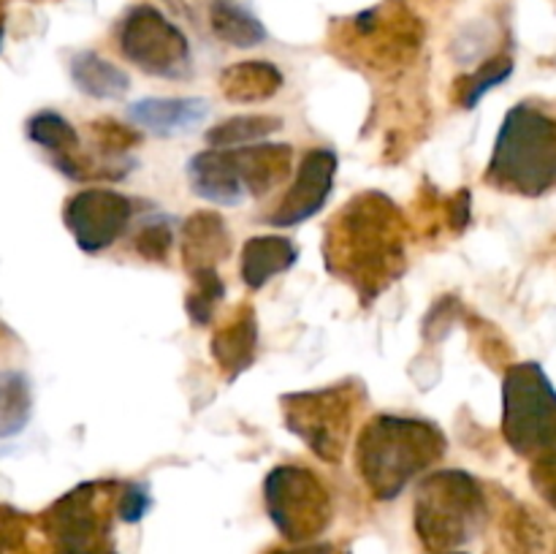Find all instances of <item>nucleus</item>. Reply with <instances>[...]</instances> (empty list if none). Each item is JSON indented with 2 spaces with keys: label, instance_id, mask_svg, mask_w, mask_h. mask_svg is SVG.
<instances>
[{
  "label": "nucleus",
  "instance_id": "1",
  "mask_svg": "<svg viewBox=\"0 0 556 554\" xmlns=\"http://www.w3.org/2000/svg\"><path fill=\"white\" fill-rule=\"evenodd\" d=\"M438 424L410 416H375L356 443L358 476L378 500H396L407 483L445 454Z\"/></svg>",
  "mask_w": 556,
  "mask_h": 554
},
{
  "label": "nucleus",
  "instance_id": "2",
  "mask_svg": "<svg viewBox=\"0 0 556 554\" xmlns=\"http://www.w3.org/2000/svg\"><path fill=\"white\" fill-rule=\"evenodd\" d=\"M486 182L505 193H548L556 182V123L546 109L521 101L505 114L494 141Z\"/></svg>",
  "mask_w": 556,
  "mask_h": 554
},
{
  "label": "nucleus",
  "instance_id": "3",
  "mask_svg": "<svg viewBox=\"0 0 556 554\" xmlns=\"http://www.w3.org/2000/svg\"><path fill=\"white\" fill-rule=\"evenodd\" d=\"M416 532L429 552H454L472 541L486 521L481 483L465 470H440L421 481L416 494Z\"/></svg>",
  "mask_w": 556,
  "mask_h": 554
},
{
  "label": "nucleus",
  "instance_id": "4",
  "mask_svg": "<svg viewBox=\"0 0 556 554\" xmlns=\"http://www.w3.org/2000/svg\"><path fill=\"white\" fill-rule=\"evenodd\" d=\"M396 206L389 196L364 193L348 204L342 215V272H353L367 286L375 280V293L394 280L402 264V242L396 231Z\"/></svg>",
  "mask_w": 556,
  "mask_h": 554
},
{
  "label": "nucleus",
  "instance_id": "5",
  "mask_svg": "<svg viewBox=\"0 0 556 554\" xmlns=\"http://www.w3.org/2000/svg\"><path fill=\"white\" fill-rule=\"evenodd\" d=\"M556 394L552 378L538 362H521L503 380V435L521 456H546L554 451Z\"/></svg>",
  "mask_w": 556,
  "mask_h": 554
},
{
  "label": "nucleus",
  "instance_id": "6",
  "mask_svg": "<svg viewBox=\"0 0 556 554\" xmlns=\"http://www.w3.org/2000/svg\"><path fill=\"white\" fill-rule=\"evenodd\" d=\"M264 500L271 525L293 543L313 541L331 521L329 492L324 481L307 467H271L264 481Z\"/></svg>",
  "mask_w": 556,
  "mask_h": 554
},
{
  "label": "nucleus",
  "instance_id": "7",
  "mask_svg": "<svg viewBox=\"0 0 556 554\" xmlns=\"http://www.w3.org/2000/svg\"><path fill=\"white\" fill-rule=\"evenodd\" d=\"M117 47L125 60L157 79H182L190 71L188 36L155 5H134L117 27Z\"/></svg>",
  "mask_w": 556,
  "mask_h": 554
},
{
  "label": "nucleus",
  "instance_id": "8",
  "mask_svg": "<svg viewBox=\"0 0 556 554\" xmlns=\"http://www.w3.org/2000/svg\"><path fill=\"white\" fill-rule=\"evenodd\" d=\"M282 413L293 435L304 440L326 462H340L351 432V394L342 386L320 391H299L282 396Z\"/></svg>",
  "mask_w": 556,
  "mask_h": 554
},
{
  "label": "nucleus",
  "instance_id": "9",
  "mask_svg": "<svg viewBox=\"0 0 556 554\" xmlns=\"http://www.w3.org/2000/svg\"><path fill=\"white\" fill-rule=\"evenodd\" d=\"M134 217L128 196L109 188H87L71 196L63 206V223L76 248L87 255L112 248Z\"/></svg>",
  "mask_w": 556,
  "mask_h": 554
},
{
  "label": "nucleus",
  "instance_id": "10",
  "mask_svg": "<svg viewBox=\"0 0 556 554\" xmlns=\"http://www.w3.org/2000/svg\"><path fill=\"white\" fill-rule=\"evenodd\" d=\"M337 168H340V155L331 147L309 150L299 163L291 188L282 196L277 210L266 217V223H271L275 228H293L318 215L326 201L331 199Z\"/></svg>",
  "mask_w": 556,
  "mask_h": 554
},
{
  "label": "nucleus",
  "instance_id": "11",
  "mask_svg": "<svg viewBox=\"0 0 556 554\" xmlns=\"http://www.w3.org/2000/svg\"><path fill=\"white\" fill-rule=\"evenodd\" d=\"M210 117V101L199 96L190 98H163L150 96L139 98L128 106V119L136 128L147 130L161 139L190 134Z\"/></svg>",
  "mask_w": 556,
  "mask_h": 554
},
{
  "label": "nucleus",
  "instance_id": "12",
  "mask_svg": "<svg viewBox=\"0 0 556 554\" xmlns=\"http://www.w3.org/2000/svg\"><path fill=\"white\" fill-rule=\"evenodd\" d=\"M188 182L199 199L217 206H239L248 199L228 150L195 152L188 161Z\"/></svg>",
  "mask_w": 556,
  "mask_h": 554
},
{
  "label": "nucleus",
  "instance_id": "13",
  "mask_svg": "<svg viewBox=\"0 0 556 554\" xmlns=\"http://www.w3.org/2000/svg\"><path fill=\"white\" fill-rule=\"evenodd\" d=\"M239 179H242L248 196H266L275 190L282 179L291 174L293 147L271 144V141H255V144L228 150Z\"/></svg>",
  "mask_w": 556,
  "mask_h": 554
},
{
  "label": "nucleus",
  "instance_id": "14",
  "mask_svg": "<svg viewBox=\"0 0 556 554\" xmlns=\"http://www.w3.org/2000/svg\"><path fill=\"white\" fill-rule=\"evenodd\" d=\"M231 231L220 212L201 210L190 215L182 226V255L190 272L215 266L231 255Z\"/></svg>",
  "mask_w": 556,
  "mask_h": 554
},
{
  "label": "nucleus",
  "instance_id": "15",
  "mask_svg": "<svg viewBox=\"0 0 556 554\" xmlns=\"http://www.w3.org/2000/svg\"><path fill=\"white\" fill-rule=\"evenodd\" d=\"M299 261V248L282 234H264L244 242L242 248V280L244 286L261 291L277 275L291 269Z\"/></svg>",
  "mask_w": 556,
  "mask_h": 554
},
{
  "label": "nucleus",
  "instance_id": "16",
  "mask_svg": "<svg viewBox=\"0 0 556 554\" xmlns=\"http://www.w3.org/2000/svg\"><path fill=\"white\" fill-rule=\"evenodd\" d=\"M258 351V320L253 310H242L231 324L215 331L212 337V356L220 364L226 380H237L255 364Z\"/></svg>",
  "mask_w": 556,
  "mask_h": 554
},
{
  "label": "nucleus",
  "instance_id": "17",
  "mask_svg": "<svg viewBox=\"0 0 556 554\" xmlns=\"http://www.w3.org/2000/svg\"><path fill=\"white\" fill-rule=\"evenodd\" d=\"M286 85V76L277 65L266 63V60H242L228 68L220 71V87L223 98L233 103H258L269 101Z\"/></svg>",
  "mask_w": 556,
  "mask_h": 554
},
{
  "label": "nucleus",
  "instance_id": "18",
  "mask_svg": "<svg viewBox=\"0 0 556 554\" xmlns=\"http://www.w3.org/2000/svg\"><path fill=\"white\" fill-rule=\"evenodd\" d=\"M68 71L76 90L85 92L87 98H96V101H119L130 90V76L92 49L76 52L71 58Z\"/></svg>",
  "mask_w": 556,
  "mask_h": 554
},
{
  "label": "nucleus",
  "instance_id": "19",
  "mask_svg": "<svg viewBox=\"0 0 556 554\" xmlns=\"http://www.w3.org/2000/svg\"><path fill=\"white\" fill-rule=\"evenodd\" d=\"M210 25L212 33L228 47L253 49L266 41L264 22L239 0H212Z\"/></svg>",
  "mask_w": 556,
  "mask_h": 554
},
{
  "label": "nucleus",
  "instance_id": "20",
  "mask_svg": "<svg viewBox=\"0 0 556 554\" xmlns=\"http://www.w3.org/2000/svg\"><path fill=\"white\" fill-rule=\"evenodd\" d=\"M280 128L282 117H271V114H237V117L212 125L204 134V139L210 150H237V147L266 141Z\"/></svg>",
  "mask_w": 556,
  "mask_h": 554
},
{
  "label": "nucleus",
  "instance_id": "21",
  "mask_svg": "<svg viewBox=\"0 0 556 554\" xmlns=\"http://www.w3.org/2000/svg\"><path fill=\"white\" fill-rule=\"evenodd\" d=\"M33 418L30 378L20 369L0 373V440L16 438Z\"/></svg>",
  "mask_w": 556,
  "mask_h": 554
},
{
  "label": "nucleus",
  "instance_id": "22",
  "mask_svg": "<svg viewBox=\"0 0 556 554\" xmlns=\"http://www.w3.org/2000/svg\"><path fill=\"white\" fill-rule=\"evenodd\" d=\"M25 134L33 144L52 152V158L68 155V152H74L79 147V130L63 114L52 112V109H43V112L33 114L25 125Z\"/></svg>",
  "mask_w": 556,
  "mask_h": 554
},
{
  "label": "nucleus",
  "instance_id": "23",
  "mask_svg": "<svg viewBox=\"0 0 556 554\" xmlns=\"http://www.w3.org/2000/svg\"><path fill=\"white\" fill-rule=\"evenodd\" d=\"M190 275H193V286H190L188 297H185V310H188L190 320L195 326H210L212 318H215L217 304L226 297V286H223L215 266L193 269Z\"/></svg>",
  "mask_w": 556,
  "mask_h": 554
},
{
  "label": "nucleus",
  "instance_id": "24",
  "mask_svg": "<svg viewBox=\"0 0 556 554\" xmlns=\"http://www.w3.org/2000/svg\"><path fill=\"white\" fill-rule=\"evenodd\" d=\"M510 74H514V60L510 58L489 60V63H483L481 68L476 71V74H470L465 81H462L459 103L465 109H476L478 103H481L494 87L503 85Z\"/></svg>",
  "mask_w": 556,
  "mask_h": 554
},
{
  "label": "nucleus",
  "instance_id": "25",
  "mask_svg": "<svg viewBox=\"0 0 556 554\" xmlns=\"http://www.w3.org/2000/svg\"><path fill=\"white\" fill-rule=\"evenodd\" d=\"M172 228L163 217H155V221L147 223L144 228L136 237V253L144 261H166L168 248H172Z\"/></svg>",
  "mask_w": 556,
  "mask_h": 554
},
{
  "label": "nucleus",
  "instance_id": "26",
  "mask_svg": "<svg viewBox=\"0 0 556 554\" xmlns=\"http://www.w3.org/2000/svg\"><path fill=\"white\" fill-rule=\"evenodd\" d=\"M152 508V494L144 483H125L123 492H119L117 514L119 519L128 521V525H136L147 516V511Z\"/></svg>",
  "mask_w": 556,
  "mask_h": 554
},
{
  "label": "nucleus",
  "instance_id": "27",
  "mask_svg": "<svg viewBox=\"0 0 556 554\" xmlns=\"http://www.w3.org/2000/svg\"><path fill=\"white\" fill-rule=\"evenodd\" d=\"M508 543L510 549L516 546V552H541L543 546V527H538V521L525 519V521H514L508 530Z\"/></svg>",
  "mask_w": 556,
  "mask_h": 554
},
{
  "label": "nucleus",
  "instance_id": "28",
  "mask_svg": "<svg viewBox=\"0 0 556 554\" xmlns=\"http://www.w3.org/2000/svg\"><path fill=\"white\" fill-rule=\"evenodd\" d=\"M470 206H472V196L470 190H462L459 196L454 199V204H451V215H454V228H465L467 221H470Z\"/></svg>",
  "mask_w": 556,
  "mask_h": 554
},
{
  "label": "nucleus",
  "instance_id": "29",
  "mask_svg": "<svg viewBox=\"0 0 556 554\" xmlns=\"http://www.w3.org/2000/svg\"><path fill=\"white\" fill-rule=\"evenodd\" d=\"M271 554H331V546L329 543H304V546L280 549V552H271Z\"/></svg>",
  "mask_w": 556,
  "mask_h": 554
},
{
  "label": "nucleus",
  "instance_id": "30",
  "mask_svg": "<svg viewBox=\"0 0 556 554\" xmlns=\"http://www.w3.org/2000/svg\"><path fill=\"white\" fill-rule=\"evenodd\" d=\"M0 47H3V25H0Z\"/></svg>",
  "mask_w": 556,
  "mask_h": 554
},
{
  "label": "nucleus",
  "instance_id": "31",
  "mask_svg": "<svg viewBox=\"0 0 556 554\" xmlns=\"http://www.w3.org/2000/svg\"><path fill=\"white\" fill-rule=\"evenodd\" d=\"M438 554H467V552H438Z\"/></svg>",
  "mask_w": 556,
  "mask_h": 554
}]
</instances>
